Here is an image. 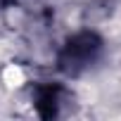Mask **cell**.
<instances>
[{
  "instance_id": "1",
  "label": "cell",
  "mask_w": 121,
  "mask_h": 121,
  "mask_svg": "<svg viewBox=\"0 0 121 121\" xmlns=\"http://www.w3.org/2000/svg\"><path fill=\"white\" fill-rule=\"evenodd\" d=\"M3 81H5L7 88H19V86L24 83V71H22V67L7 64V67L3 69Z\"/></svg>"
}]
</instances>
